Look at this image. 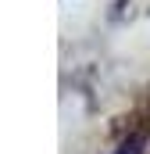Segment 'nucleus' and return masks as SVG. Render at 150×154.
<instances>
[{"mask_svg":"<svg viewBox=\"0 0 150 154\" xmlns=\"http://www.w3.org/2000/svg\"><path fill=\"white\" fill-rule=\"evenodd\" d=\"M143 147H147V136H143V133H136V136H132V140H129L118 154H143Z\"/></svg>","mask_w":150,"mask_h":154,"instance_id":"f257e3e1","label":"nucleus"}]
</instances>
